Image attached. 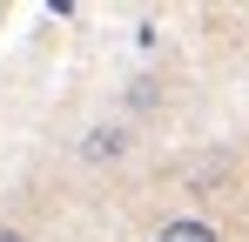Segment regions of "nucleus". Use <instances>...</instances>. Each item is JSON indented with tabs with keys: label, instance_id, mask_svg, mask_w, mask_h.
I'll return each instance as SVG.
<instances>
[{
	"label": "nucleus",
	"instance_id": "3",
	"mask_svg": "<svg viewBox=\"0 0 249 242\" xmlns=\"http://www.w3.org/2000/svg\"><path fill=\"white\" fill-rule=\"evenodd\" d=\"M0 242H27V236H20V229H7V222H0Z\"/></svg>",
	"mask_w": 249,
	"mask_h": 242
},
{
	"label": "nucleus",
	"instance_id": "2",
	"mask_svg": "<svg viewBox=\"0 0 249 242\" xmlns=\"http://www.w3.org/2000/svg\"><path fill=\"white\" fill-rule=\"evenodd\" d=\"M155 242H222V236L209 229L202 215H175V222H162V229H155Z\"/></svg>",
	"mask_w": 249,
	"mask_h": 242
},
{
	"label": "nucleus",
	"instance_id": "1",
	"mask_svg": "<svg viewBox=\"0 0 249 242\" xmlns=\"http://www.w3.org/2000/svg\"><path fill=\"white\" fill-rule=\"evenodd\" d=\"M81 155L88 161H122L128 155V128H115V121H108V128H88V135H81Z\"/></svg>",
	"mask_w": 249,
	"mask_h": 242
}]
</instances>
